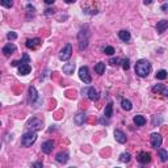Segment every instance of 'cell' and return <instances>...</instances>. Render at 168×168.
I'll return each instance as SVG.
<instances>
[{"instance_id":"1","label":"cell","mask_w":168,"mask_h":168,"mask_svg":"<svg viewBox=\"0 0 168 168\" xmlns=\"http://www.w3.org/2000/svg\"><path fill=\"white\" fill-rule=\"evenodd\" d=\"M151 71V63L146 59H139L135 63V72H137L138 76L141 77H146L148 76Z\"/></svg>"},{"instance_id":"2","label":"cell","mask_w":168,"mask_h":168,"mask_svg":"<svg viewBox=\"0 0 168 168\" xmlns=\"http://www.w3.org/2000/svg\"><path fill=\"white\" fill-rule=\"evenodd\" d=\"M36 141H37V134H36L34 131H28V133H25L23 135V138H21V145H23L24 147H30Z\"/></svg>"},{"instance_id":"3","label":"cell","mask_w":168,"mask_h":168,"mask_svg":"<svg viewBox=\"0 0 168 168\" xmlns=\"http://www.w3.org/2000/svg\"><path fill=\"white\" fill-rule=\"evenodd\" d=\"M72 55V45L71 43H67L64 47L60 50L59 53V59L60 60H69Z\"/></svg>"},{"instance_id":"4","label":"cell","mask_w":168,"mask_h":168,"mask_svg":"<svg viewBox=\"0 0 168 168\" xmlns=\"http://www.w3.org/2000/svg\"><path fill=\"white\" fill-rule=\"evenodd\" d=\"M79 76L86 84H89V83L92 82V77H91V75H89V71H88V67H87V66H83V67L79 69Z\"/></svg>"},{"instance_id":"5","label":"cell","mask_w":168,"mask_h":168,"mask_svg":"<svg viewBox=\"0 0 168 168\" xmlns=\"http://www.w3.org/2000/svg\"><path fill=\"white\" fill-rule=\"evenodd\" d=\"M28 126L29 129H30V131H38V130H41L42 129V126H43V123H42V121H40L38 118H32L30 121L28 122Z\"/></svg>"},{"instance_id":"6","label":"cell","mask_w":168,"mask_h":168,"mask_svg":"<svg viewBox=\"0 0 168 168\" xmlns=\"http://www.w3.org/2000/svg\"><path fill=\"white\" fill-rule=\"evenodd\" d=\"M162 143H163V138L160 134H158V133L151 134V146H152V147L158 148L162 146Z\"/></svg>"},{"instance_id":"7","label":"cell","mask_w":168,"mask_h":168,"mask_svg":"<svg viewBox=\"0 0 168 168\" xmlns=\"http://www.w3.org/2000/svg\"><path fill=\"white\" fill-rule=\"evenodd\" d=\"M137 160L139 163H142V164H147V163L151 162V154L150 152H146V151H142V152L138 154Z\"/></svg>"},{"instance_id":"8","label":"cell","mask_w":168,"mask_h":168,"mask_svg":"<svg viewBox=\"0 0 168 168\" xmlns=\"http://www.w3.org/2000/svg\"><path fill=\"white\" fill-rule=\"evenodd\" d=\"M152 92L154 93H160L163 96H167L168 95V89L164 84H156V86H154L152 87Z\"/></svg>"},{"instance_id":"9","label":"cell","mask_w":168,"mask_h":168,"mask_svg":"<svg viewBox=\"0 0 168 168\" xmlns=\"http://www.w3.org/2000/svg\"><path fill=\"white\" fill-rule=\"evenodd\" d=\"M41 148H42L43 154H50L53 151V148H54V143H53V141H46V142L42 143Z\"/></svg>"},{"instance_id":"10","label":"cell","mask_w":168,"mask_h":168,"mask_svg":"<svg viewBox=\"0 0 168 168\" xmlns=\"http://www.w3.org/2000/svg\"><path fill=\"white\" fill-rule=\"evenodd\" d=\"M25 45H26V47H28V49H32V50H34V49H37L38 46L41 45V40H40V38H33V40H28Z\"/></svg>"},{"instance_id":"11","label":"cell","mask_w":168,"mask_h":168,"mask_svg":"<svg viewBox=\"0 0 168 168\" xmlns=\"http://www.w3.org/2000/svg\"><path fill=\"white\" fill-rule=\"evenodd\" d=\"M114 138L118 143H125L126 142V134L121 130H114Z\"/></svg>"},{"instance_id":"12","label":"cell","mask_w":168,"mask_h":168,"mask_svg":"<svg viewBox=\"0 0 168 168\" xmlns=\"http://www.w3.org/2000/svg\"><path fill=\"white\" fill-rule=\"evenodd\" d=\"M14 51H16V46H14L13 43H11V42L7 43V45L3 47V53H4V55H7V57L11 55V54H13Z\"/></svg>"},{"instance_id":"13","label":"cell","mask_w":168,"mask_h":168,"mask_svg":"<svg viewBox=\"0 0 168 168\" xmlns=\"http://www.w3.org/2000/svg\"><path fill=\"white\" fill-rule=\"evenodd\" d=\"M30 71H32V67L28 63H21V64L19 66V74L20 75H28Z\"/></svg>"},{"instance_id":"14","label":"cell","mask_w":168,"mask_h":168,"mask_svg":"<svg viewBox=\"0 0 168 168\" xmlns=\"http://www.w3.org/2000/svg\"><path fill=\"white\" fill-rule=\"evenodd\" d=\"M75 71V64L74 63H66L64 66H63V72H64L66 75H72Z\"/></svg>"},{"instance_id":"15","label":"cell","mask_w":168,"mask_h":168,"mask_svg":"<svg viewBox=\"0 0 168 168\" xmlns=\"http://www.w3.org/2000/svg\"><path fill=\"white\" fill-rule=\"evenodd\" d=\"M168 28V21L167 20H162V21H159L158 23V25H156V30H158V33L159 34H162L163 32H165V29Z\"/></svg>"},{"instance_id":"16","label":"cell","mask_w":168,"mask_h":168,"mask_svg":"<svg viewBox=\"0 0 168 168\" xmlns=\"http://www.w3.org/2000/svg\"><path fill=\"white\" fill-rule=\"evenodd\" d=\"M87 93H88V99H89V100H92V101H96V100L99 99V93H97V91L93 88V87L88 88Z\"/></svg>"},{"instance_id":"17","label":"cell","mask_w":168,"mask_h":168,"mask_svg":"<svg viewBox=\"0 0 168 168\" xmlns=\"http://www.w3.org/2000/svg\"><path fill=\"white\" fill-rule=\"evenodd\" d=\"M74 121H75V123H76V125H79V126L83 125V123H84V121H86V114L82 113V112H80V113H77L76 116H75Z\"/></svg>"},{"instance_id":"18","label":"cell","mask_w":168,"mask_h":168,"mask_svg":"<svg viewBox=\"0 0 168 168\" xmlns=\"http://www.w3.org/2000/svg\"><path fill=\"white\" fill-rule=\"evenodd\" d=\"M118 37H120V40H122L123 42H129V41H130V33H129L128 30H121L120 33H118Z\"/></svg>"},{"instance_id":"19","label":"cell","mask_w":168,"mask_h":168,"mask_svg":"<svg viewBox=\"0 0 168 168\" xmlns=\"http://www.w3.org/2000/svg\"><path fill=\"white\" fill-rule=\"evenodd\" d=\"M57 160L59 163H63V164H64V163L69 162V154H67V152H59V154L57 155Z\"/></svg>"},{"instance_id":"20","label":"cell","mask_w":168,"mask_h":168,"mask_svg":"<svg viewBox=\"0 0 168 168\" xmlns=\"http://www.w3.org/2000/svg\"><path fill=\"white\" fill-rule=\"evenodd\" d=\"M121 105H122V109H125V110H131V109H133V104H131V101L128 99H123L122 101H121Z\"/></svg>"},{"instance_id":"21","label":"cell","mask_w":168,"mask_h":168,"mask_svg":"<svg viewBox=\"0 0 168 168\" xmlns=\"http://www.w3.org/2000/svg\"><path fill=\"white\" fill-rule=\"evenodd\" d=\"M95 70H96V72L99 75H103L104 72H105V63H103V62L97 63V64L95 66Z\"/></svg>"},{"instance_id":"22","label":"cell","mask_w":168,"mask_h":168,"mask_svg":"<svg viewBox=\"0 0 168 168\" xmlns=\"http://www.w3.org/2000/svg\"><path fill=\"white\" fill-rule=\"evenodd\" d=\"M134 123L137 126H143L146 123V118L143 116H135L134 117Z\"/></svg>"},{"instance_id":"23","label":"cell","mask_w":168,"mask_h":168,"mask_svg":"<svg viewBox=\"0 0 168 168\" xmlns=\"http://www.w3.org/2000/svg\"><path fill=\"white\" fill-rule=\"evenodd\" d=\"M159 158H160V160L162 162H167L168 160V152H167V150H164V148H159Z\"/></svg>"},{"instance_id":"24","label":"cell","mask_w":168,"mask_h":168,"mask_svg":"<svg viewBox=\"0 0 168 168\" xmlns=\"http://www.w3.org/2000/svg\"><path fill=\"white\" fill-rule=\"evenodd\" d=\"M112 113H113V103H109L105 108V113H104V116H105L106 118H109V117H112Z\"/></svg>"},{"instance_id":"25","label":"cell","mask_w":168,"mask_h":168,"mask_svg":"<svg viewBox=\"0 0 168 168\" xmlns=\"http://www.w3.org/2000/svg\"><path fill=\"white\" fill-rule=\"evenodd\" d=\"M29 93H30V100L34 103L36 100H37V97H38V93H37V91H36L34 87H30V88H29Z\"/></svg>"},{"instance_id":"26","label":"cell","mask_w":168,"mask_h":168,"mask_svg":"<svg viewBox=\"0 0 168 168\" xmlns=\"http://www.w3.org/2000/svg\"><path fill=\"white\" fill-rule=\"evenodd\" d=\"M155 76H156L158 80H164L165 77H167V71H165V70H160V71L156 72Z\"/></svg>"},{"instance_id":"27","label":"cell","mask_w":168,"mask_h":168,"mask_svg":"<svg viewBox=\"0 0 168 168\" xmlns=\"http://www.w3.org/2000/svg\"><path fill=\"white\" fill-rule=\"evenodd\" d=\"M130 154H128V152H125V154H121V156H120V160L121 162H123V163H128V162H130Z\"/></svg>"},{"instance_id":"28","label":"cell","mask_w":168,"mask_h":168,"mask_svg":"<svg viewBox=\"0 0 168 168\" xmlns=\"http://www.w3.org/2000/svg\"><path fill=\"white\" fill-rule=\"evenodd\" d=\"M104 53H105L106 55H113L114 54V49L112 47V46H106V47L104 49Z\"/></svg>"},{"instance_id":"29","label":"cell","mask_w":168,"mask_h":168,"mask_svg":"<svg viewBox=\"0 0 168 168\" xmlns=\"http://www.w3.org/2000/svg\"><path fill=\"white\" fill-rule=\"evenodd\" d=\"M7 38H8L9 41H13V40H16V38H17V34H16L14 32H9L8 34H7Z\"/></svg>"},{"instance_id":"30","label":"cell","mask_w":168,"mask_h":168,"mask_svg":"<svg viewBox=\"0 0 168 168\" xmlns=\"http://www.w3.org/2000/svg\"><path fill=\"white\" fill-rule=\"evenodd\" d=\"M120 62H121L120 58H112V59L109 60V63H110L112 66H118V64H120Z\"/></svg>"},{"instance_id":"31","label":"cell","mask_w":168,"mask_h":168,"mask_svg":"<svg viewBox=\"0 0 168 168\" xmlns=\"http://www.w3.org/2000/svg\"><path fill=\"white\" fill-rule=\"evenodd\" d=\"M0 5L7 7V8H11V7L13 5V3H12V1H5V0H1V1H0Z\"/></svg>"},{"instance_id":"32","label":"cell","mask_w":168,"mask_h":168,"mask_svg":"<svg viewBox=\"0 0 168 168\" xmlns=\"http://www.w3.org/2000/svg\"><path fill=\"white\" fill-rule=\"evenodd\" d=\"M122 67H123V70H125V71H128L129 67H130V64H129V59H123V62H122Z\"/></svg>"},{"instance_id":"33","label":"cell","mask_w":168,"mask_h":168,"mask_svg":"<svg viewBox=\"0 0 168 168\" xmlns=\"http://www.w3.org/2000/svg\"><path fill=\"white\" fill-rule=\"evenodd\" d=\"M32 168H42V163H41V162L33 163V164H32Z\"/></svg>"},{"instance_id":"34","label":"cell","mask_w":168,"mask_h":168,"mask_svg":"<svg viewBox=\"0 0 168 168\" xmlns=\"http://www.w3.org/2000/svg\"><path fill=\"white\" fill-rule=\"evenodd\" d=\"M20 64H21L20 60H14V62H12V66H13V67H16V66H20Z\"/></svg>"},{"instance_id":"35","label":"cell","mask_w":168,"mask_h":168,"mask_svg":"<svg viewBox=\"0 0 168 168\" xmlns=\"http://www.w3.org/2000/svg\"><path fill=\"white\" fill-rule=\"evenodd\" d=\"M167 8H168V4H167V3H165V4H163L162 11H163V12H167Z\"/></svg>"},{"instance_id":"36","label":"cell","mask_w":168,"mask_h":168,"mask_svg":"<svg viewBox=\"0 0 168 168\" xmlns=\"http://www.w3.org/2000/svg\"><path fill=\"white\" fill-rule=\"evenodd\" d=\"M46 4H54V0H46Z\"/></svg>"},{"instance_id":"37","label":"cell","mask_w":168,"mask_h":168,"mask_svg":"<svg viewBox=\"0 0 168 168\" xmlns=\"http://www.w3.org/2000/svg\"><path fill=\"white\" fill-rule=\"evenodd\" d=\"M0 106H1V104H0Z\"/></svg>"},{"instance_id":"38","label":"cell","mask_w":168,"mask_h":168,"mask_svg":"<svg viewBox=\"0 0 168 168\" xmlns=\"http://www.w3.org/2000/svg\"><path fill=\"white\" fill-rule=\"evenodd\" d=\"M0 147H1V145H0Z\"/></svg>"},{"instance_id":"39","label":"cell","mask_w":168,"mask_h":168,"mask_svg":"<svg viewBox=\"0 0 168 168\" xmlns=\"http://www.w3.org/2000/svg\"><path fill=\"white\" fill-rule=\"evenodd\" d=\"M71 168H74V167H71Z\"/></svg>"},{"instance_id":"40","label":"cell","mask_w":168,"mask_h":168,"mask_svg":"<svg viewBox=\"0 0 168 168\" xmlns=\"http://www.w3.org/2000/svg\"><path fill=\"white\" fill-rule=\"evenodd\" d=\"M116 168H118V167H116Z\"/></svg>"}]
</instances>
